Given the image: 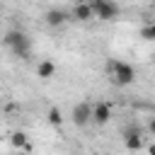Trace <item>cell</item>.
<instances>
[{
  "label": "cell",
  "instance_id": "cell-1",
  "mask_svg": "<svg viewBox=\"0 0 155 155\" xmlns=\"http://www.w3.org/2000/svg\"><path fill=\"white\" fill-rule=\"evenodd\" d=\"M5 46H7L15 56H19V58H29L31 41H29V36H27L24 31H19V29L7 31V34H5Z\"/></svg>",
  "mask_w": 155,
  "mask_h": 155
},
{
  "label": "cell",
  "instance_id": "cell-2",
  "mask_svg": "<svg viewBox=\"0 0 155 155\" xmlns=\"http://www.w3.org/2000/svg\"><path fill=\"white\" fill-rule=\"evenodd\" d=\"M109 70H111V82L119 85V87H126L136 80V68L126 61H111L109 63Z\"/></svg>",
  "mask_w": 155,
  "mask_h": 155
},
{
  "label": "cell",
  "instance_id": "cell-3",
  "mask_svg": "<svg viewBox=\"0 0 155 155\" xmlns=\"http://www.w3.org/2000/svg\"><path fill=\"white\" fill-rule=\"evenodd\" d=\"M87 2L92 5L94 17L102 19V22H109V19H114V17L119 15V5H116L114 0H87Z\"/></svg>",
  "mask_w": 155,
  "mask_h": 155
},
{
  "label": "cell",
  "instance_id": "cell-4",
  "mask_svg": "<svg viewBox=\"0 0 155 155\" xmlns=\"http://www.w3.org/2000/svg\"><path fill=\"white\" fill-rule=\"evenodd\" d=\"M121 136H124V145L128 150H140L143 148V128L138 124H128L121 131Z\"/></svg>",
  "mask_w": 155,
  "mask_h": 155
},
{
  "label": "cell",
  "instance_id": "cell-5",
  "mask_svg": "<svg viewBox=\"0 0 155 155\" xmlns=\"http://www.w3.org/2000/svg\"><path fill=\"white\" fill-rule=\"evenodd\" d=\"M70 119H73L75 126H87V124L92 121V104H90V102H80V104H75L73 111H70Z\"/></svg>",
  "mask_w": 155,
  "mask_h": 155
},
{
  "label": "cell",
  "instance_id": "cell-6",
  "mask_svg": "<svg viewBox=\"0 0 155 155\" xmlns=\"http://www.w3.org/2000/svg\"><path fill=\"white\" fill-rule=\"evenodd\" d=\"M68 19H73L65 10H58V7H51V10H46V15H44V24L46 27H51V29H58V27H63Z\"/></svg>",
  "mask_w": 155,
  "mask_h": 155
},
{
  "label": "cell",
  "instance_id": "cell-7",
  "mask_svg": "<svg viewBox=\"0 0 155 155\" xmlns=\"http://www.w3.org/2000/svg\"><path fill=\"white\" fill-rule=\"evenodd\" d=\"M109 119H111V104H109V102H97V104H92V121H94L97 126L109 124Z\"/></svg>",
  "mask_w": 155,
  "mask_h": 155
},
{
  "label": "cell",
  "instance_id": "cell-8",
  "mask_svg": "<svg viewBox=\"0 0 155 155\" xmlns=\"http://www.w3.org/2000/svg\"><path fill=\"white\" fill-rule=\"evenodd\" d=\"M70 17H73L75 22H90V19L94 17V10H92V5H90L87 0H78L75 7H73V12H70Z\"/></svg>",
  "mask_w": 155,
  "mask_h": 155
},
{
  "label": "cell",
  "instance_id": "cell-9",
  "mask_svg": "<svg viewBox=\"0 0 155 155\" xmlns=\"http://www.w3.org/2000/svg\"><path fill=\"white\" fill-rule=\"evenodd\" d=\"M36 75H39L41 80H51V78L56 75V63H53V61H41V63L36 65Z\"/></svg>",
  "mask_w": 155,
  "mask_h": 155
},
{
  "label": "cell",
  "instance_id": "cell-10",
  "mask_svg": "<svg viewBox=\"0 0 155 155\" xmlns=\"http://www.w3.org/2000/svg\"><path fill=\"white\" fill-rule=\"evenodd\" d=\"M46 121H48L51 126H61V124H63V114H61V109H58V107H51V109L46 111Z\"/></svg>",
  "mask_w": 155,
  "mask_h": 155
},
{
  "label": "cell",
  "instance_id": "cell-11",
  "mask_svg": "<svg viewBox=\"0 0 155 155\" xmlns=\"http://www.w3.org/2000/svg\"><path fill=\"white\" fill-rule=\"evenodd\" d=\"M140 39H143V41H155V22L140 27Z\"/></svg>",
  "mask_w": 155,
  "mask_h": 155
},
{
  "label": "cell",
  "instance_id": "cell-12",
  "mask_svg": "<svg viewBox=\"0 0 155 155\" xmlns=\"http://www.w3.org/2000/svg\"><path fill=\"white\" fill-rule=\"evenodd\" d=\"M148 131H150V133H153V136H155V116H153V119H150V124H148Z\"/></svg>",
  "mask_w": 155,
  "mask_h": 155
},
{
  "label": "cell",
  "instance_id": "cell-13",
  "mask_svg": "<svg viewBox=\"0 0 155 155\" xmlns=\"http://www.w3.org/2000/svg\"><path fill=\"white\" fill-rule=\"evenodd\" d=\"M148 153H150V155H155V143H153V145L148 148Z\"/></svg>",
  "mask_w": 155,
  "mask_h": 155
},
{
  "label": "cell",
  "instance_id": "cell-14",
  "mask_svg": "<svg viewBox=\"0 0 155 155\" xmlns=\"http://www.w3.org/2000/svg\"><path fill=\"white\" fill-rule=\"evenodd\" d=\"M153 61H155V58H153Z\"/></svg>",
  "mask_w": 155,
  "mask_h": 155
}]
</instances>
